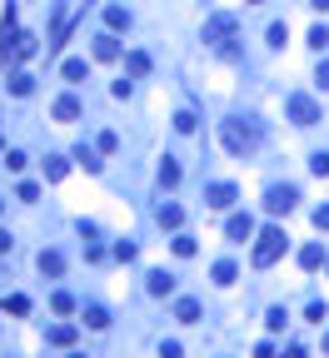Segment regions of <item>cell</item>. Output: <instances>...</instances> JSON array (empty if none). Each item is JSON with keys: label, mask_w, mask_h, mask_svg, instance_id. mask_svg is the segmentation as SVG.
<instances>
[{"label": "cell", "mask_w": 329, "mask_h": 358, "mask_svg": "<svg viewBox=\"0 0 329 358\" xmlns=\"http://www.w3.org/2000/svg\"><path fill=\"white\" fill-rule=\"evenodd\" d=\"M175 254H180V259H190V254H195V239H190V234H180V239H175Z\"/></svg>", "instance_id": "cell-31"}, {"label": "cell", "mask_w": 329, "mask_h": 358, "mask_svg": "<svg viewBox=\"0 0 329 358\" xmlns=\"http://www.w3.org/2000/svg\"><path fill=\"white\" fill-rule=\"evenodd\" d=\"M105 25L110 30H130V10L125 5H105Z\"/></svg>", "instance_id": "cell-14"}, {"label": "cell", "mask_w": 329, "mask_h": 358, "mask_svg": "<svg viewBox=\"0 0 329 358\" xmlns=\"http://www.w3.org/2000/svg\"><path fill=\"white\" fill-rule=\"evenodd\" d=\"M295 199H299V189H295V184H275L270 194H264V209H270V214H290Z\"/></svg>", "instance_id": "cell-5"}, {"label": "cell", "mask_w": 329, "mask_h": 358, "mask_svg": "<svg viewBox=\"0 0 329 358\" xmlns=\"http://www.w3.org/2000/svg\"><path fill=\"white\" fill-rule=\"evenodd\" d=\"M6 170H15V175H20V170H25V155L10 150V155H6Z\"/></svg>", "instance_id": "cell-33"}, {"label": "cell", "mask_w": 329, "mask_h": 358, "mask_svg": "<svg viewBox=\"0 0 329 358\" xmlns=\"http://www.w3.org/2000/svg\"><path fill=\"white\" fill-rule=\"evenodd\" d=\"M224 234H230V239H240V244H244V239L255 234V219H250V214H230V224H224Z\"/></svg>", "instance_id": "cell-8"}, {"label": "cell", "mask_w": 329, "mask_h": 358, "mask_svg": "<svg viewBox=\"0 0 329 358\" xmlns=\"http://www.w3.org/2000/svg\"><path fill=\"white\" fill-rule=\"evenodd\" d=\"M45 339H50L55 348H70V344H75V324H55V328L45 333Z\"/></svg>", "instance_id": "cell-13"}, {"label": "cell", "mask_w": 329, "mask_h": 358, "mask_svg": "<svg viewBox=\"0 0 329 358\" xmlns=\"http://www.w3.org/2000/svg\"><path fill=\"white\" fill-rule=\"evenodd\" d=\"M115 150H120V135L105 130V135H100V155H115Z\"/></svg>", "instance_id": "cell-27"}, {"label": "cell", "mask_w": 329, "mask_h": 358, "mask_svg": "<svg viewBox=\"0 0 329 358\" xmlns=\"http://www.w3.org/2000/svg\"><path fill=\"white\" fill-rule=\"evenodd\" d=\"M250 5H259V0H250Z\"/></svg>", "instance_id": "cell-41"}, {"label": "cell", "mask_w": 329, "mask_h": 358, "mask_svg": "<svg viewBox=\"0 0 329 358\" xmlns=\"http://www.w3.org/2000/svg\"><path fill=\"white\" fill-rule=\"evenodd\" d=\"M284 110H290L295 124H315V120H319V104H315L310 95H290V100H284Z\"/></svg>", "instance_id": "cell-6"}, {"label": "cell", "mask_w": 329, "mask_h": 358, "mask_svg": "<svg viewBox=\"0 0 329 358\" xmlns=\"http://www.w3.org/2000/svg\"><path fill=\"white\" fill-rule=\"evenodd\" d=\"M315 85H319V90H329V60H319V70H315Z\"/></svg>", "instance_id": "cell-34"}, {"label": "cell", "mask_w": 329, "mask_h": 358, "mask_svg": "<svg viewBox=\"0 0 329 358\" xmlns=\"http://www.w3.org/2000/svg\"><path fill=\"white\" fill-rule=\"evenodd\" d=\"M175 319H180V324H200V304H195V299H180V304H175Z\"/></svg>", "instance_id": "cell-16"}, {"label": "cell", "mask_w": 329, "mask_h": 358, "mask_svg": "<svg viewBox=\"0 0 329 358\" xmlns=\"http://www.w3.org/2000/svg\"><path fill=\"white\" fill-rule=\"evenodd\" d=\"M65 170H70V164L60 159V155H50V159H45V179H65Z\"/></svg>", "instance_id": "cell-23"}, {"label": "cell", "mask_w": 329, "mask_h": 358, "mask_svg": "<svg viewBox=\"0 0 329 358\" xmlns=\"http://www.w3.org/2000/svg\"><path fill=\"white\" fill-rule=\"evenodd\" d=\"M85 324H90V328H105V324H110V313L100 309V304H90V309H85Z\"/></svg>", "instance_id": "cell-24"}, {"label": "cell", "mask_w": 329, "mask_h": 358, "mask_svg": "<svg viewBox=\"0 0 329 358\" xmlns=\"http://www.w3.org/2000/svg\"><path fill=\"white\" fill-rule=\"evenodd\" d=\"M55 120H60V124L80 120V100H75V95H60V100H55Z\"/></svg>", "instance_id": "cell-9"}, {"label": "cell", "mask_w": 329, "mask_h": 358, "mask_svg": "<svg viewBox=\"0 0 329 358\" xmlns=\"http://www.w3.org/2000/svg\"><path fill=\"white\" fill-rule=\"evenodd\" d=\"M175 130H180V135H190V130H195V115H190V110H180V115H175Z\"/></svg>", "instance_id": "cell-30"}, {"label": "cell", "mask_w": 329, "mask_h": 358, "mask_svg": "<svg viewBox=\"0 0 329 358\" xmlns=\"http://www.w3.org/2000/svg\"><path fill=\"white\" fill-rule=\"evenodd\" d=\"M235 199H240L235 184H210V189H204V204H210V209H230Z\"/></svg>", "instance_id": "cell-7"}, {"label": "cell", "mask_w": 329, "mask_h": 358, "mask_svg": "<svg viewBox=\"0 0 329 358\" xmlns=\"http://www.w3.org/2000/svg\"><path fill=\"white\" fill-rule=\"evenodd\" d=\"M299 264H304V269H319V264H324V249H319V244H304V249H299Z\"/></svg>", "instance_id": "cell-18"}, {"label": "cell", "mask_w": 329, "mask_h": 358, "mask_svg": "<svg viewBox=\"0 0 329 358\" xmlns=\"http://www.w3.org/2000/svg\"><path fill=\"white\" fill-rule=\"evenodd\" d=\"M75 358H80V353H75Z\"/></svg>", "instance_id": "cell-42"}, {"label": "cell", "mask_w": 329, "mask_h": 358, "mask_svg": "<svg viewBox=\"0 0 329 358\" xmlns=\"http://www.w3.org/2000/svg\"><path fill=\"white\" fill-rule=\"evenodd\" d=\"M75 159H80V164H85V170H90V175H100V164H105V159H95V150H85V144H80V150H75Z\"/></svg>", "instance_id": "cell-22"}, {"label": "cell", "mask_w": 329, "mask_h": 358, "mask_svg": "<svg viewBox=\"0 0 329 358\" xmlns=\"http://www.w3.org/2000/svg\"><path fill=\"white\" fill-rule=\"evenodd\" d=\"M235 30H240L235 15H210V20H204V40H210V45H224Z\"/></svg>", "instance_id": "cell-4"}, {"label": "cell", "mask_w": 329, "mask_h": 358, "mask_svg": "<svg viewBox=\"0 0 329 358\" xmlns=\"http://www.w3.org/2000/svg\"><path fill=\"white\" fill-rule=\"evenodd\" d=\"M35 50H40V40L30 30H0V55H6L10 65H15V60H30Z\"/></svg>", "instance_id": "cell-2"}, {"label": "cell", "mask_w": 329, "mask_h": 358, "mask_svg": "<svg viewBox=\"0 0 329 358\" xmlns=\"http://www.w3.org/2000/svg\"><path fill=\"white\" fill-rule=\"evenodd\" d=\"M315 224H319V229H329V204H319V209H315Z\"/></svg>", "instance_id": "cell-36"}, {"label": "cell", "mask_w": 329, "mask_h": 358, "mask_svg": "<svg viewBox=\"0 0 329 358\" xmlns=\"http://www.w3.org/2000/svg\"><path fill=\"white\" fill-rule=\"evenodd\" d=\"M60 75H65L70 85H85V80H90V65H85V60H65V65H60Z\"/></svg>", "instance_id": "cell-10"}, {"label": "cell", "mask_w": 329, "mask_h": 358, "mask_svg": "<svg viewBox=\"0 0 329 358\" xmlns=\"http://www.w3.org/2000/svg\"><path fill=\"white\" fill-rule=\"evenodd\" d=\"M125 70H130V75H150V55L130 50V55H125Z\"/></svg>", "instance_id": "cell-19"}, {"label": "cell", "mask_w": 329, "mask_h": 358, "mask_svg": "<svg viewBox=\"0 0 329 358\" xmlns=\"http://www.w3.org/2000/svg\"><path fill=\"white\" fill-rule=\"evenodd\" d=\"M315 5H319V10H329V0H315Z\"/></svg>", "instance_id": "cell-39"}, {"label": "cell", "mask_w": 329, "mask_h": 358, "mask_svg": "<svg viewBox=\"0 0 329 358\" xmlns=\"http://www.w3.org/2000/svg\"><path fill=\"white\" fill-rule=\"evenodd\" d=\"M30 90H35V80H30L25 70H15V75H10V95H30Z\"/></svg>", "instance_id": "cell-20"}, {"label": "cell", "mask_w": 329, "mask_h": 358, "mask_svg": "<svg viewBox=\"0 0 329 358\" xmlns=\"http://www.w3.org/2000/svg\"><path fill=\"white\" fill-rule=\"evenodd\" d=\"M215 284H235V264H230V259L215 264Z\"/></svg>", "instance_id": "cell-25"}, {"label": "cell", "mask_w": 329, "mask_h": 358, "mask_svg": "<svg viewBox=\"0 0 329 358\" xmlns=\"http://www.w3.org/2000/svg\"><path fill=\"white\" fill-rule=\"evenodd\" d=\"M50 309H55V313H70L75 299H70V293H50Z\"/></svg>", "instance_id": "cell-29"}, {"label": "cell", "mask_w": 329, "mask_h": 358, "mask_svg": "<svg viewBox=\"0 0 329 358\" xmlns=\"http://www.w3.org/2000/svg\"><path fill=\"white\" fill-rule=\"evenodd\" d=\"M6 313H30V299H25V293H10V299H6Z\"/></svg>", "instance_id": "cell-26"}, {"label": "cell", "mask_w": 329, "mask_h": 358, "mask_svg": "<svg viewBox=\"0 0 329 358\" xmlns=\"http://www.w3.org/2000/svg\"><path fill=\"white\" fill-rule=\"evenodd\" d=\"M170 289H175V279H170L164 269H155V273H150V293H170Z\"/></svg>", "instance_id": "cell-21"}, {"label": "cell", "mask_w": 329, "mask_h": 358, "mask_svg": "<svg viewBox=\"0 0 329 358\" xmlns=\"http://www.w3.org/2000/svg\"><path fill=\"white\" fill-rule=\"evenodd\" d=\"M220 144H224V150H230V155H255L259 150V120H224L220 124Z\"/></svg>", "instance_id": "cell-1"}, {"label": "cell", "mask_w": 329, "mask_h": 358, "mask_svg": "<svg viewBox=\"0 0 329 358\" xmlns=\"http://www.w3.org/2000/svg\"><path fill=\"white\" fill-rule=\"evenodd\" d=\"M310 45H315V50H324V45H329V30H324V25H315V30H310Z\"/></svg>", "instance_id": "cell-32"}, {"label": "cell", "mask_w": 329, "mask_h": 358, "mask_svg": "<svg viewBox=\"0 0 329 358\" xmlns=\"http://www.w3.org/2000/svg\"><path fill=\"white\" fill-rule=\"evenodd\" d=\"M60 269H65V259H60L55 249H40V273H50V279H55Z\"/></svg>", "instance_id": "cell-15"}, {"label": "cell", "mask_w": 329, "mask_h": 358, "mask_svg": "<svg viewBox=\"0 0 329 358\" xmlns=\"http://www.w3.org/2000/svg\"><path fill=\"white\" fill-rule=\"evenodd\" d=\"M324 353H329V333H324Z\"/></svg>", "instance_id": "cell-40"}, {"label": "cell", "mask_w": 329, "mask_h": 358, "mask_svg": "<svg viewBox=\"0 0 329 358\" xmlns=\"http://www.w3.org/2000/svg\"><path fill=\"white\" fill-rule=\"evenodd\" d=\"M160 184H164V189L180 184V164H175V159H160Z\"/></svg>", "instance_id": "cell-17"}, {"label": "cell", "mask_w": 329, "mask_h": 358, "mask_svg": "<svg viewBox=\"0 0 329 358\" xmlns=\"http://www.w3.org/2000/svg\"><path fill=\"white\" fill-rule=\"evenodd\" d=\"M95 60H120V40L115 35H95Z\"/></svg>", "instance_id": "cell-11"}, {"label": "cell", "mask_w": 329, "mask_h": 358, "mask_svg": "<svg viewBox=\"0 0 329 358\" xmlns=\"http://www.w3.org/2000/svg\"><path fill=\"white\" fill-rule=\"evenodd\" d=\"M6 249H10V234H6V229H0V254H6Z\"/></svg>", "instance_id": "cell-38"}, {"label": "cell", "mask_w": 329, "mask_h": 358, "mask_svg": "<svg viewBox=\"0 0 329 358\" xmlns=\"http://www.w3.org/2000/svg\"><path fill=\"white\" fill-rule=\"evenodd\" d=\"M15 199H25V204H35V199H40V184H30V179H25V184L15 189Z\"/></svg>", "instance_id": "cell-28"}, {"label": "cell", "mask_w": 329, "mask_h": 358, "mask_svg": "<svg viewBox=\"0 0 329 358\" xmlns=\"http://www.w3.org/2000/svg\"><path fill=\"white\" fill-rule=\"evenodd\" d=\"M279 254H284V229H264L255 244V269H270Z\"/></svg>", "instance_id": "cell-3"}, {"label": "cell", "mask_w": 329, "mask_h": 358, "mask_svg": "<svg viewBox=\"0 0 329 358\" xmlns=\"http://www.w3.org/2000/svg\"><path fill=\"white\" fill-rule=\"evenodd\" d=\"M310 170H315V175L324 179V175H329V155H315V159H310Z\"/></svg>", "instance_id": "cell-35"}, {"label": "cell", "mask_w": 329, "mask_h": 358, "mask_svg": "<svg viewBox=\"0 0 329 358\" xmlns=\"http://www.w3.org/2000/svg\"><path fill=\"white\" fill-rule=\"evenodd\" d=\"M155 219H160L164 229H180V219H184V209H180V204H160V209H155Z\"/></svg>", "instance_id": "cell-12"}, {"label": "cell", "mask_w": 329, "mask_h": 358, "mask_svg": "<svg viewBox=\"0 0 329 358\" xmlns=\"http://www.w3.org/2000/svg\"><path fill=\"white\" fill-rule=\"evenodd\" d=\"M160 358H180V344H160Z\"/></svg>", "instance_id": "cell-37"}]
</instances>
